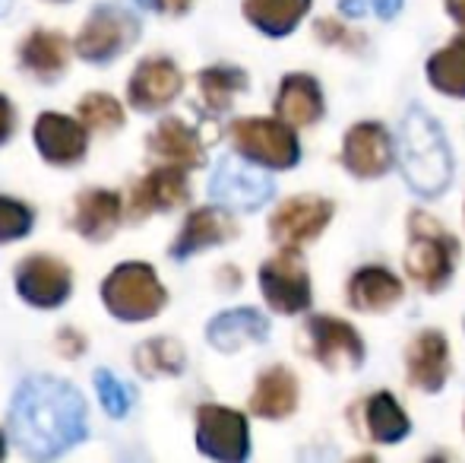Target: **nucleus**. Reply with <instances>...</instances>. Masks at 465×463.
<instances>
[{"instance_id": "nucleus-8", "label": "nucleus", "mask_w": 465, "mask_h": 463, "mask_svg": "<svg viewBox=\"0 0 465 463\" xmlns=\"http://www.w3.org/2000/svg\"><path fill=\"white\" fill-rule=\"evenodd\" d=\"M196 448H200L206 458L238 463L251 454V428L247 419L238 409L228 407H206L196 409Z\"/></svg>"}, {"instance_id": "nucleus-29", "label": "nucleus", "mask_w": 465, "mask_h": 463, "mask_svg": "<svg viewBox=\"0 0 465 463\" xmlns=\"http://www.w3.org/2000/svg\"><path fill=\"white\" fill-rule=\"evenodd\" d=\"M196 83H200L203 106H206L209 112H228L234 96L247 89V74L241 67H225V64H219V67L200 70Z\"/></svg>"}, {"instance_id": "nucleus-10", "label": "nucleus", "mask_w": 465, "mask_h": 463, "mask_svg": "<svg viewBox=\"0 0 465 463\" xmlns=\"http://www.w3.org/2000/svg\"><path fill=\"white\" fill-rule=\"evenodd\" d=\"M16 292L35 308H57L74 292V273L51 254H29L16 267Z\"/></svg>"}, {"instance_id": "nucleus-26", "label": "nucleus", "mask_w": 465, "mask_h": 463, "mask_svg": "<svg viewBox=\"0 0 465 463\" xmlns=\"http://www.w3.org/2000/svg\"><path fill=\"white\" fill-rule=\"evenodd\" d=\"M311 0H244V16L263 35L282 38L307 16Z\"/></svg>"}, {"instance_id": "nucleus-14", "label": "nucleus", "mask_w": 465, "mask_h": 463, "mask_svg": "<svg viewBox=\"0 0 465 463\" xmlns=\"http://www.w3.org/2000/svg\"><path fill=\"white\" fill-rule=\"evenodd\" d=\"M184 89V76H181L178 64L168 57H146L136 64L134 76H130L127 99L136 112H159V108L172 106Z\"/></svg>"}, {"instance_id": "nucleus-39", "label": "nucleus", "mask_w": 465, "mask_h": 463, "mask_svg": "<svg viewBox=\"0 0 465 463\" xmlns=\"http://www.w3.org/2000/svg\"><path fill=\"white\" fill-rule=\"evenodd\" d=\"M10 6H13V0H0V16H6V13H10Z\"/></svg>"}, {"instance_id": "nucleus-11", "label": "nucleus", "mask_w": 465, "mask_h": 463, "mask_svg": "<svg viewBox=\"0 0 465 463\" xmlns=\"http://www.w3.org/2000/svg\"><path fill=\"white\" fill-rule=\"evenodd\" d=\"M304 340H307V352L330 371L358 368L364 362V343L349 321L313 315L304 327Z\"/></svg>"}, {"instance_id": "nucleus-38", "label": "nucleus", "mask_w": 465, "mask_h": 463, "mask_svg": "<svg viewBox=\"0 0 465 463\" xmlns=\"http://www.w3.org/2000/svg\"><path fill=\"white\" fill-rule=\"evenodd\" d=\"M447 10H450V16L465 29V0H447Z\"/></svg>"}, {"instance_id": "nucleus-20", "label": "nucleus", "mask_w": 465, "mask_h": 463, "mask_svg": "<svg viewBox=\"0 0 465 463\" xmlns=\"http://www.w3.org/2000/svg\"><path fill=\"white\" fill-rule=\"evenodd\" d=\"M121 194L104 191V187H89L74 204V229L86 241H108L117 226H121Z\"/></svg>"}, {"instance_id": "nucleus-13", "label": "nucleus", "mask_w": 465, "mask_h": 463, "mask_svg": "<svg viewBox=\"0 0 465 463\" xmlns=\"http://www.w3.org/2000/svg\"><path fill=\"white\" fill-rule=\"evenodd\" d=\"M190 200L187 168L181 166H159L149 175H143L130 194V216L146 219L153 213H172Z\"/></svg>"}, {"instance_id": "nucleus-30", "label": "nucleus", "mask_w": 465, "mask_h": 463, "mask_svg": "<svg viewBox=\"0 0 465 463\" xmlns=\"http://www.w3.org/2000/svg\"><path fill=\"white\" fill-rule=\"evenodd\" d=\"M136 371L146 377H159V375H181L184 371V347L172 337H153V340L140 343L134 352Z\"/></svg>"}, {"instance_id": "nucleus-1", "label": "nucleus", "mask_w": 465, "mask_h": 463, "mask_svg": "<svg viewBox=\"0 0 465 463\" xmlns=\"http://www.w3.org/2000/svg\"><path fill=\"white\" fill-rule=\"evenodd\" d=\"M6 426L25 458H61L86 438V400L61 377L32 375L13 394Z\"/></svg>"}, {"instance_id": "nucleus-6", "label": "nucleus", "mask_w": 465, "mask_h": 463, "mask_svg": "<svg viewBox=\"0 0 465 463\" xmlns=\"http://www.w3.org/2000/svg\"><path fill=\"white\" fill-rule=\"evenodd\" d=\"M136 35H140V23L127 10L114 4H102L83 23L74 48L89 64H111L136 42Z\"/></svg>"}, {"instance_id": "nucleus-27", "label": "nucleus", "mask_w": 465, "mask_h": 463, "mask_svg": "<svg viewBox=\"0 0 465 463\" xmlns=\"http://www.w3.org/2000/svg\"><path fill=\"white\" fill-rule=\"evenodd\" d=\"M428 80L440 93L453 96V99H465V32L456 35L447 48L430 55Z\"/></svg>"}, {"instance_id": "nucleus-23", "label": "nucleus", "mask_w": 465, "mask_h": 463, "mask_svg": "<svg viewBox=\"0 0 465 463\" xmlns=\"http://www.w3.org/2000/svg\"><path fill=\"white\" fill-rule=\"evenodd\" d=\"M276 115L292 127H311L323 117V93L307 74H292L282 80L276 96Z\"/></svg>"}, {"instance_id": "nucleus-7", "label": "nucleus", "mask_w": 465, "mask_h": 463, "mask_svg": "<svg viewBox=\"0 0 465 463\" xmlns=\"http://www.w3.org/2000/svg\"><path fill=\"white\" fill-rule=\"evenodd\" d=\"M260 289L276 315H301L311 308V273L298 247H282L276 257L260 267Z\"/></svg>"}, {"instance_id": "nucleus-37", "label": "nucleus", "mask_w": 465, "mask_h": 463, "mask_svg": "<svg viewBox=\"0 0 465 463\" xmlns=\"http://www.w3.org/2000/svg\"><path fill=\"white\" fill-rule=\"evenodd\" d=\"M317 29H320V38H323V42H332V45H349V35H345V32H349V29H342V25H332V19H320Z\"/></svg>"}, {"instance_id": "nucleus-9", "label": "nucleus", "mask_w": 465, "mask_h": 463, "mask_svg": "<svg viewBox=\"0 0 465 463\" xmlns=\"http://www.w3.org/2000/svg\"><path fill=\"white\" fill-rule=\"evenodd\" d=\"M332 213H336V206L326 197H320V194H298V197H288L272 213L270 235L282 247H301L323 235Z\"/></svg>"}, {"instance_id": "nucleus-24", "label": "nucleus", "mask_w": 465, "mask_h": 463, "mask_svg": "<svg viewBox=\"0 0 465 463\" xmlns=\"http://www.w3.org/2000/svg\"><path fill=\"white\" fill-rule=\"evenodd\" d=\"M402 298V283L386 267H361L349 283V302L364 315H383Z\"/></svg>"}, {"instance_id": "nucleus-31", "label": "nucleus", "mask_w": 465, "mask_h": 463, "mask_svg": "<svg viewBox=\"0 0 465 463\" xmlns=\"http://www.w3.org/2000/svg\"><path fill=\"white\" fill-rule=\"evenodd\" d=\"M80 121L93 134H111V130L124 127V108L114 96L108 93H89L80 99Z\"/></svg>"}, {"instance_id": "nucleus-32", "label": "nucleus", "mask_w": 465, "mask_h": 463, "mask_svg": "<svg viewBox=\"0 0 465 463\" xmlns=\"http://www.w3.org/2000/svg\"><path fill=\"white\" fill-rule=\"evenodd\" d=\"M95 390H98V400H102L104 413L111 419H124L130 413V403H134V394L124 381H117L108 368H98L95 371Z\"/></svg>"}, {"instance_id": "nucleus-19", "label": "nucleus", "mask_w": 465, "mask_h": 463, "mask_svg": "<svg viewBox=\"0 0 465 463\" xmlns=\"http://www.w3.org/2000/svg\"><path fill=\"white\" fill-rule=\"evenodd\" d=\"M19 64L42 83H57L70 67V42L54 29H32L19 45Z\"/></svg>"}, {"instance_id": "nucleus-4", "label": "nucleus", "mask_w": 465, "mask_h": 463, "mask_svg": "<svg viewBox=\"0 0 465 463\" xmlns=\"http://www.w3.org/2000/svg\"><path fill=\"white\" fill-rule=\"evenodd\" d=\"M102 302L117 321H149L165 308L168 292L153 267L130 260L108 273L102 283Z\"/></svg>"}, {"instance_id": "nucleus-25", "label": "nucleus", "mask_w": 465, "mask_h": 463, "mask_svg": "<svg viewBox=\"0 0 465 463\" xmlns=\"http://www.w3.org/2000/svg\"><path fill=\"white\" fill-rule=\"evenodd\" d=\"M266 334H270V321L253 308L225 311V315L213 317L206 327L209 343L222 352H234L244 347V343H263Z\"/></svg>"}, {"instance_id": "nucleus-28", "label": "nucleus", "mask_w": 465, "mask_h": 463, "mask_svg": "<svg viewBox=\"0 0 465 463\" xmlns=\"http://www.w3.org/2000/svg\"><path fill=\"white\" fill-rule=\"evenodd\" d=\"M364 419H368V432L373 441H383V445H392V441L405 438L411 428L405 409L399 407V400L386 390L373 394L368 403H364Z\"/></svg>"}, {"instance_id": "nucleus-33", "label": "nucleus", "mask_w": 465, "mask_h": 463, "mask_svg": "<svg viewBox=\"0 0 465 463\" xmlns=\"http://www.w3.org/2000/svg\"><path fill=\"white\" fill-rule=\"evenodd\" d=\"M32 223H35V213L23 200H13L6 194H0V245L25 238L32 232Z\"/></svg>"}, {"instance_id": "nucleus-3", "label": "nucleus", "mask_w": 465, "mask_h": 463, "mask_svg": "<svg viewBox=\"0 0 465 463\" xmlns=\"http://www.w3.org/2000/svg\"><path fill=\"white\" fill-rule=\"evenodd\" d=\"M460 241L453 238L434 216L411 213L409 216V251H405V273L424 292H440L453 279Z\"/></svg>"}, {"instance_id": "nucleus-22", "label": "nucleus", "mask_w": 465, "mask_h": 463, "mask_svg": "<svg viewBox=\"0 0 465 463\" xmlns=\"http://www.w3.org/2000/svg\"><path fill=\"white\" fill-rule=\"evenodd\" d=\"M298 407V377L285 365H272L257 377L251 394V413L260 419H285Z\"/></svg>"}, {"instance_id": "nucleus-36", "label": "nucleus", "mask_w": 465, "mask_h": 463, "mask_svg": "<svg viewBox=\"0 0 465 463\" xmlns=\"http://www.w3.org/2000/svg\"><path fill=\"white\" fill-rule=\"evenodd\" d=\"M13 127H16V115H13V106L6 96H0V146L10 140Z\"/></svg>"}, {"instance_id": "nucleus-40", "label": "nucleus", "mask_w": 465, "mask_h": 463, "mask_svg": "<svg viewBox=\"0 0 465 463\" xmlns=\"http://www.w3.org/2000/svg\"><path fill=\"white\" fill-rule=\"evenodd\" d=\"M4 454H6V438H4V432H0V460H4Z\"/></svg>"}, {"instance_id": "nucleus-18", "label": "nucleus", "mask_w": 465, "mask_h": 463, "mask_svg": "<svg viewBox=\"0 0 465 463\" xmlns=\"http://www.w3.org/2000/svg\"><path fill=\"white\" fill-rule=\"evenodd\" d=\"M409 381L424 394H434L447 384L450 377V347L440 330H421L411 340L409 352Z\"/></svg>"}, {"instance_id": "nucleus-16", "label": "nucleus", "mask_w": 465, "mask_h": 463, "mask_svg": "<svg viewBox=\"0 0 465 463\" xmlns=\"http://www.w3.org/2000/svg\"><path fill=\"white\" fill-rule=\"evenodd\" d=\"M35 149L51 166H76L89 149V130L76 117L45 112L35 121Z\"/></svg>"}, {"instance_id": "nucleus-35", "label": "nucleus", "mask_w": 465, "mask_h": 463, "mask_svg": "<svg viewBox=\"0 0 465 463\" xmlns=\"http://www.w3.org/2000/svg\"><path fill=\"white\" fill-rule=\"evenodd\" d=\"M136 4H140L143 10L165 13V16H184L193 0H136Z\"/></svg>"}, {"instance_id": "nucleus-2", "label": "nucleus", "mask_w": 465, "mask_h": 463, "mask_svg": "<svg viewBox=\"0 0 465 463\" xmlns=\"http://www.w3.org/2000/svg\"><path fill=\"white\" fill-rule=\"evenodd\" d=\"M396 159L409 187H415L421 197H437L453 178V156H450L447 136L440 124L430 121L421 108H411L405 115Z\"/></svg>"}, {"instance_id": "nucleus-34", "label": "nucleus", "mask_w": 465, "mask_h": 463, "mask_svg": "<svg viewBox=\"0 0 465 463\" xmlns=\"http://www.w3.org/2000/svg\"><path fill=\"white\" fill-rule=\"evenodd\" d=\"M342 13L345 16H380V19H390L399 13L402 0H342Z\"/></svg>"}, {"instance_id": "nucleus-21", "label": "nucleus", "mask_w": 465, "mask_h": 463, "mask_svg": "<svg viewBox=\"0 0 465 463\" xmlns=\"http://www.w3.org/2000/svg\"><path fill=\"white\" fill-rule=\"evenodd\" d=\"M149 153L155 159L168 162V166L181 168H200L206 162V149H203L196 130H190L181 117H165L149 136Z\"/></svg>"}, {"instance_id": "nucleus-12", "label": "nucleus", "mask_w": 465, "mask_h": 463, "mask_svg": "<svg viewBox=\"0 0 465 463\" xmlns=\"http://www.w3.org/2000/svg\"><path fill=\"white\" fill-rule=\"evenodd\" d=\"M209 194L215 204L228 206V210H257L272 197V181L266 178L260 168H253V162L247 166V159H222L219 168L213 172L209 181Z\"/></svg>"}, {"instance_id": "nucleus-17", "label": "nucleus", "mask_w": 465, "mask_h": 463, "mask_svg": "<svg viewBox=\"0 0 465 463\" xmlns=\"http://www.w3.org/2000/svg\"><path fill=\"white\" fill-rule=\"evenodd\" d=\"M234 235H238V223L228 213V206L225 210H219V206H200V210H190V216L184 219L178 238H174V245L168 251H172L174 260H184L196 251H206V247L222 245V241H232Z\"/></svg>"}, {"instance_id": "nucleus-15", "label": "nucleus", "mask_w": 465, "mask_h": 463, "mask_svg": "<svg viewBox=\"0 0 465 463\" xmlns=\"http://www.w3.org/2000/svg\"><path fill=\"white\" fill-rule=\"evenodd\" d=\"M392 159H396V153H392V140L383 124L364 121L345 134L342 162L355 178H380L390 172Z\"/></svg>"}, {"instance_id": "nucleus-5", "label": "nucleus", "mask_w": 465, "mask_h": 463, "mask_svg": "<svg viewBox=\"0 0 465 463\" xmlns=\"http://www.w3.org/2000/svg\"><path fill=\"white\" fill-rule=\"evenodd\" d=\"M238 156L260 168H292L301 159V143L282 117H238L228 127Z\"/></svg>"}]
</instances>
